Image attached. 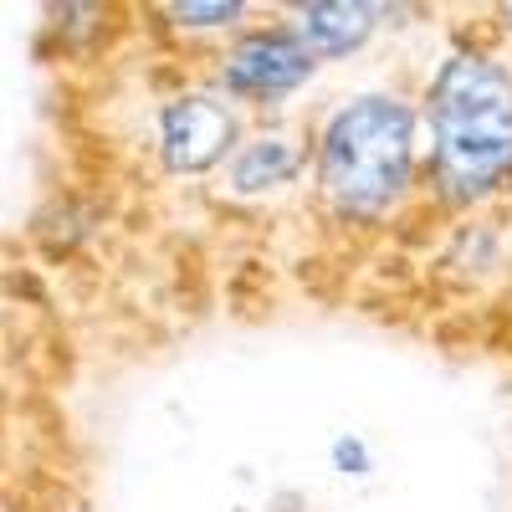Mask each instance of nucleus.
Wrapping results in <instances>:
<instances>
[{
	"label": "nucleus",
	"instance_id": "1",
	"mask_svg": "<svg viewBox=\"0 0 512 512\" xmlns=\"http://www.w3.org/2000/svg\"><path fill=\"white\" fill-rule=\"evenodd\" d=\"M436 169L456 200L487 195L512 169V82L487 57L461 52L431 88Z\"/></svg>",
	"mask_w": 512,
	"mask_h": 512
},
{
	"label": "nucleus",
	"instance_id": "2",
	"mask_svg": "<svg viewBox=\"0 0 512 512\" xmlns=\"http://www.w3.org/2000/svg\"><path fill=\"white\" fill-rule=\"evenodd\" d=\"M415 113L395 98H354L323 128V190L344 216H384L410 180Z\"/></svg>",
	"mask_w": 512,
	"mask_h": 512
},
{
	"label": "nucleus",
	"instance_id": "5",
	"mask_svg": "<svg viewBox=\"0 0 512 512\" xmlns=\"http://www.w3.org/2000/svg\"><path fill=\"white\" fill-rule=\"evenodd\" d=\"M374 16L379 6H364V0H318V6L297 11V36H303L308 52L344 57L374 31Z\"/></svg>",
	"mask_w": 512,
	"mask_h": 512
},
{
	"label": "nucleus",
	"instance_id": "9",
	"mask_svg": "<svg viewBox=\"0 0 512 512\" xmlns=\"http://www.w3.org/2000/svg\"><path fill=\"white\" fill-rule=\"evenodd\" d=\"M507 21H512V6H507Z\"/></svg>",
	"mask_w": 512,
	"mask_h": 512
},
{
	"label": "nucleus",
	"instance_id": "4",
	"mask_svg": "<svg viewBox=\"0 0 512 512\" xmlns=\"http://www.w3.org/2000/svg\"><path fill=\"white\" fill-rule=\"evenodd\" d=\"M236 123L216 98H180L159 118V149L175 175H200L231 149Z\"/></svg>",
	"mask_w": 512,
	"mask_h": 512
},
{
	"label": "nucleus",
	"instance_id": "7",
	"mask_svg": "<svg viewBox=\"0 0 512 512\" xmlns=\"http://www.w3.org/2000/svg\"><path fill=\"white\" fill-rule=\"evenodd\" d=\"M169 16H175L180 26H221V21L241 16V0H175Z\"/></svg>",
	"mask_w": 512,
	"mask_h": 512
},
{
	"label": "nucleus",
	"instance_id": "6",
	"mask_svg": "<svg viewBox=\"0 0 512 512\" xmlns=\"http://www.w3.org/2000/svg\"><path fill=\"white\" fill-rule=\"evenodd\" d=\"M297 164H303V154H297L292 139H282V134L251 139V144H241L236 159H231V185H236L241 195L277 190V185H287V180L297 175Z\"/></svg>",
	"mask_w": 512,
	"mask_h": 512
},
{
	"label": "nucleus",
	"instance_id": "3",
	"mask_svg": "<svg viewBox=\"0 0 512 512\" xmlns=\"http://www.w3.org/2000/svg\"><path fill=\"white\" fill-rule=\"evenodd\" d=\"M313 77V52L292 31H256L226 62V88L246 98H282Z\"/></svg>",
	"mask_w": 512,
	"mask_h": 512
},
{
	"label": "nucleus",
	"instance_id": "8",
	"mask_svg": "<svg viewBox=\"0 0 512 512\" xmlns=\"http://www.w3.org/2000/svg\"><path fill=\"white\" fill-rule=\"evenodd\" d=\"M333 466L338 472H349V477H369V451L359 436H338L333 441Z\"/></svg>",
	"mask_w": 512,
	"mask_h": 512
}]
</instances>
